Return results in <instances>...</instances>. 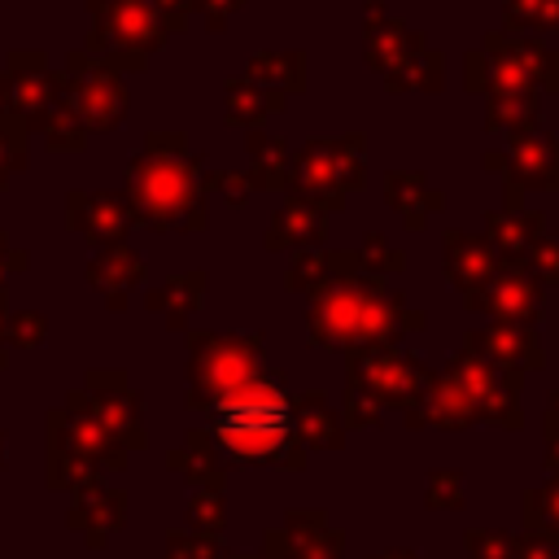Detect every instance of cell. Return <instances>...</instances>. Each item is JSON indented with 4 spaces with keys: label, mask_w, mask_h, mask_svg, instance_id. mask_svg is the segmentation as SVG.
<instances>
[{
    "label": "cell",
    "mask_w": 559,
    "mask_h": 559,
    "mask_svg": "<svg viewBox=\"0 0 559 559\" xmlns=\"http://www.w3.org/2000/svg\"><path fill=\"white\" fill-rule=\"evenodd\" d=\"M424 319L406 310L402 297L384 288L380 275H367L354 253H332V284L314 293L310 306V336L314 345L336 349H362V345H389L406 328H419Z\"/></svg>",
    "instance_id": "cell-1"
},
{
    "label": "cell",
    "mask_w": 559,
    "mask_h": 559,
    "mask_svg": "<svg viewBox=\"0 0 559 559\" xmlns=\"http://www.w3.org/2000/svg\"><path fill=\"white\" fill-rule=\"evenodd\" d=\"M293 393L280 376L258 371L245 389L214 402L210 437L223 454V463H275V467H301V441L293 424Z\"/></svg>",
    "instance_id": "cell-2"
},
{
    "label": "cell",
    "mask_w": 559,
    "mask_h": 559,
    "mask_svg": "<svg viewBox=\"0 0 559 559\" xmlns=\"http://www.w3.org/2000/svg\"><path fill=\"white\" fill-rule=\"evenodd\" d=\"M127 201L148 227H201L205 179L188 157L183 135H148V148L127 170Z\"/></svg>",
    "instance_id": "cell-3"
},
{
    "label": "cell",
    "mask_w": 559,
    "mask_h": 559,
    "mask_svg": "<svg viewBox=\"0 0 559 559\" xmlns=\"http://www.w3.org/2000/svg\"><path fill=\"white\" fill-rule=\"evenodd\" d=\"M192 358H188V402L197 411H210L214 402H223L227 393L245 389L258 371H266L262 358V341L258 336H192L188 341Z\"/></svg>",
    "instance_id": "cell-4"
},
{
    "label": "cell",
    "mask_w": 559,
    "mask_h": 559,
    "mask_svg": "<svg viewBox=\"0 0 559 559\" xmlns=\"http://www.w3.org/2000/svg\"><path fill=\"white\" fill-rule=\"evenodd\" d=\"M127 450L105 432V424L87 411L79 415L74 406L48 419V480L52 485H83L100 467H122Z\"/></svg>",
    "instance_id": "cell-5"
},
{
    "label": "cell",
    "mask_w": 559,
    "mask_h": 559,
    "mask_svg": "<svg viewBox=\"0 0 559 559\" xmlns=\"http://www.w3.org/2000/svg\"><path fill=\"white\" fill-rule=\"evenodd\" d=\"M293 192L314 201L319 210H341L345 192L362 183V140H310L301 157H293Z\"/></svg>",
    "instance_id": "cell-6"
},
{
    "label": "cell",
    "mask_w": 559,
    "mask_h": 559,
    "mask_svg": "<svg viewBox=\"0 0 559 559\" xmlns=\"http://www.w3.org/2000/svg\"><path fill=\"white\" fill-rule=\"evenodd\" d=\"M432 380L437 376L419 358H411V354H402L393 345L349 349V384L367 389L376 402H389V406H406L411 411Z\"/></svg>",
    "instance_id": "cell-7"
},
{
    "label": "cell",
    "mask_w": 559,
    "mask_h": 559,
    "mask_svg": "<svg viewBox=\"0 0 559 559\" xmlns=\"http://www.w3.org/2000/svg\"><path fill=\"white\" fill-rule=\"evenodd\" d=\"M485 87L502 92V96H533L537 87L559 92V57L542 44H502V35L485 39Z\"/></svg>",
    "instance_id": "cell-8"
},
{
    "label": "cell",
    "mask_w": 559,
    "mask_h": 559,
    "mask_svg": "<svg viewBox=\"0 0 559 559\" xmlns=\"http://www.w3.org/2000/svg\"><path fill=\"white\" fill-rule=\"evenodd\" d=\"M441 384L459 397V406L472 415V419H489V424H511L520 428V406H515V384L502 367H489L472 354H459Z\"/></svg>",
    "instance_id": "cell-9"
},
{
    "label": "cell",
    "mask_w": 559,
    "mask_h": 559,
    "mask_svg": "<svg viewBox=\"0 0 559 559\" xmlns=\"http://www.w3.org/2000/svg\"><path fill=\"white\" fill-rule=\"evenodd\" d=\"M61 109L83 131H109L127 114V87L105 66H87V70L74 66V74L61 79Z\"/></svg>",
    "instance_id": "cell-10"
},
{
    "label": "cell",
    "mask_w": 559,
    "mask_h": 559,
    "mask_svg": "<svg viewBox=\"0 0 559 559\" xmlns=\"http://www.w3.org/2000/svg\"><path fill=\"white\" fill-rule=\"evenodd\" d=\"M467 306L493 314V319L507 323V328H533V323L546 314L542 284H537L524 266H498L480 288L467 293Z\"/></svg>",
    "instance_id": "cell-11"
},
{
    "label": "cell",
    "mask_w": 559,
    "mask_h": 559,
    "mask_svg": "<svg viewBox=\"0 0 559 559\" xmlns=\"http://www.w3.org/2000/svg\"><path fill=\"white\" fill-rule=\"evenodd\" d=\"M70 402L87 406L122 450L144 445V428H140V397L127 389V380H122V376L100 371V376H92V380H87V389H83V393H74Z\"/></svg>",
    "instance_id": "cell-12"
},
{
    "label": "cell",
    "mask_w": 559,
    "mask_h": 559,
    "mask_svg": "<svg viewBox=\"0 0 559 559\" xmlns=\"http://www.w3.org/2000/svg\"><path fill=\"white\" fill-rule=\"evenodd\" d=\"M131 201L122 192H74L70 197V227L100 240V245H118L122 231L131 227Z\"/></svg>",
    "instance_id": "cell-13"
},
{
    "label": "cell",
    "mask_w": 559,
    "mask_h": 559,
    "mask_svg": "<svg viewBox=\"0 0 559 559\" xmlns=\"http://www.w3.org/2000/svg\"><path fill=\"white\" fill-rule=\"evenodd\" d=\"M467 354L489 362V367H502V371H528L542 362V349L533 341V328H507V323H493L485 332H472L467 336Z\"/></svg>",
    "instance_id": "cell-14"
},
{
    "label": "cell",
    "mask_w": 559,
    "mask_h": 559,
    "mask_svg": "<svg viewBox=\"0 0 559 559\" xmlns=\"http://www.w3.org/2000/svg\"><path fill=\"white\" fill-rule=\"evenodd\" d=\"M507 175H511V183H524V188H542V183L559 188V144L537 127L524 135H511Z\"/></svg>",
    "instance_id": "cell-15"
},
{
    "label": "cell",
    "mask_w": 559,
    "mask_h": 559,
    "mask_svg": "<svg viewBox=\"0 0 559 559\" xmlns=\"http://www.w3.org/2000/svg\"><path fill=\"white\" fill-rule=\"evenodd\" d=\"M493 271H498V253H493V245L485 236H472V231H450L445 236V275L463 293L480 288Z\"/></svg>",
    "instance_id": "cell-16"
},
{
    "label": "cell",
    "mask_w": 559,
    "mask_h": 559,
    "mask_svg": "<svg viewBox=\"0 0 559 559\" xmlns=\"http://www.w3.org/2000/svg\"><path fill=\"white\" fill-rule=\"evenodd\" d=\"M542 214H533V210H498V214H489V245H493V253L507 262V266H520L524 258H528V249L542 240Z\"/></svg>",
    "instance_id": "cell-17"
},
{
    "label": "cell",
    "mask_w": 559,
    "mask_h": 559,
    "mask_svg": "<svg viewBox=\"0 0 559 559\" xmlns=\"http://www.w3.org/2000/svg\"><path fill=\"white\" fill-rule=\"evenodd\" d=\"M424 48V39L415 35V31H406V26H397V22H389V17H376L371 26H367V61L389 79V74H397L415 52Z\"/></svg>",
    "instance_id": "cell-18"
},
{
    "label": "cell",
    "mask_w": 559,
    "mask_h": 559,
    "mask_svg": "<svg viewBox=\"0 0 559 559\" xmlns=\"http://www.w3.org/2000/svg\"><path fill=\"white\" fill-rule=\"evenodd\" d=\"M122 515H127V502L118 493H109V489H100L92 480L79 485L74 507H70V520H74V528H87L96 546L105 542L109 528H122Z\"/></svg>",
    "instance_id": "cell-19"
},
{
    "label": "cell",
    "mask_w": 559,
    "mask_h": 559,
    "mask_svg": "<svg viewBox=\"0 0 559 559\" xmlns=\"http://www.w3.org/2000/svg\"><path fill=\"white\" fill-rule=\"evenodd\" d=\"M266 240H271V249H288V245L310 249V245H319V240H323V210H319L314 201H306V197H293V201L271 218Z\"/></svg>",
    "instance_id": "cell-20"
},
{
    "label": "cell",
    "mask_w": 559,
    "mask_h": 559,
    "mask_svg": "<svg viewBox=\"0 0 559 559\" xmlns=\"http://www.w3.org/2000/svg\"><path fill=\"white\" fill-rule=\"evenodd\" d=\"M87 280H92V284L105 293V301L118 310V306L127 301V293H122V288H127V284H135V280H144V262H140V258L118 240V245H105V253L87 266Z\"/></svg>",
    "instance_id": "cell-21"
},
{
    "label": "cell",
    "mask_w": 559,
    "mask_h": 559,
    "mask_svg": "<svg viewBox=\"0 0 559 559\" xmlns=\"http://www.w3.org/2000/svg\"><path fill=\"white\" fill-rule=\"evenodd\" d=\"M336 419H341V415H332V406H328L323 393H306V397H297V406H293L297 441H301V445H314V450H328V445H341V441H345V432H341Z\"/></svg>",
    "instance_id": "cell-22"
},
{
    "label": "cell",
    "mask_w": 559,
    "mask_h": 559,
    "mask_svg": "<svg viewBox=\"0 0 559 559\" xmlns=\"http://www.w3.org/2000/svg\"><path fill=\"white\" fill-rule=\"evenodd\" d=\"M201 293H205V275H201V271H192V275H175V280H166L162 288L148 293V310L166 314L170 328H183V319L201 306Z\"/></svg>",
    "instance_id": "cell-23"
},
{
    "label": "cell",
    "mask_w": 559,
    "mask_h": 559,
    "mask_svg": "<svg viewBox=\"0 0 559 559\" xmlns=\"http://www.w3.org/2000/svg\"><path fill=\"white\" fill-rule=\"evenodd\" d=\"M389 205L402 210L411 227H424L428 210H441V192H432L424 175H389Z\"/></svg>",
    "instance_id": "cell-24"
},
{
    "label": "cell",
    "mask_w": 559,
    "mask_h": 559,
    "mask_svg": "<svg viewBox=\"0 0 559 559\" xmlns=\"http://www.w3.org/2000/svg\"><path fill=\"white\" fill-rule=\"evenodd\" d=\"M227 118L231 122H245V127H253V122H262L271 109H280V96H266L253 79H236V83H227Z\"/></svg>",
    "instance_id": "cell-25"
},
{
    "label": "cell",
    "mask_w": 559,
    "mask_h": 559,
    "mask_svg": "<svg viewBox=\"0 0 559 559\" xmlns=\"http://www.w3.org/2000/svg\"><path fill=\"white\" fill-rule=\"evenodd\" d=\"M533 122H537V100L533 96H502V92H493V100H489V131H507V140H511V135L533 131Z\"/></svg>",
    "instance_id": "cell-26"
},
{
    "label": "cell",
    "mask_w": 559,
    "mask_h": 559,
    "mask_svg": "<svg viewBox=\"0 0 559 559\" xmlns=\"http://www.w3.org/2000/svg\"><path fill=\"white\" fill-rule=\"evenodd\" d=\"M249 157H253V179H262L266 188H280L284 175L293 170L288 144L275 135H249Z\"/></svg>",
    "instance_id": "cell-27"
},
{
    "label": "cell",
    "mask_w": 559,
    "mask_h": 559,
    "mask_svg": "<svg viewBox=\"0 0 559 559\" xmlns=\"http://www.w3.org/2000/svg\"><path fill=\"white\" fill-rule=\"evenodd\" d=\"M524 524L537 537H550V542L559 537V476L524 498Z\"/></svg>",
    "instance_id": "cell-28"
},
{
    "label": "cell",
    "mask_w": 559,
    "mask_h": 559,
    "mask_svg": "<svg viewBox=\"0 0 559 559\" xmlns=\"http://www.w3.org/2000/svg\"><path fill=\"white\" fill-rule=\"evenodd\" d=\"M249 74L258 79V87H280V92H288V87H301V57H293V52H284V57L262 52V57H253Z\"/></svg>",
    "instance_id": "cell-29"
},
{
    "label": "cell",
    "mask_w": 559,
    "mask_h": 559,
    "mask_svg": "<svg viewBox=\"0 0 559 559\" xmlns=\"http://www.w3.org/2000/svg\"><path fill=\"white\" fill-rule=\"evenodd\" d=\"M358 258V266L367 271V275H380V280H389V275H397L402 266H406V258L384 240V236H371V240H362V249L354 253Z\"/></svg>",
    "instance_id": "cell-30"
},
{
    "label": "cell",
    "mask_w": 559,
    "mask_h": 559,
    "mask_svg": "<svg viewBox=\"0 0 559 559\" xmlns=\"http://www.w3.org/2000/svg\"><path fill=\"white\" fill-rule=\"evenodd\" d=\"M323 284H332V253H323V249H306L297 262H293V271H288V288H323Z\"/></svg>",
    "instance_id": "cell-31"
},
{
    "label": "cell",
    "mask_w": 559,
    "mask_h": 559,
    "mask_svg": "<svg viewBox=\"0 0 559 559\" xmlns=\"http://www.w3.org/2000/svg\"><path fill=\"white\" fill-rule=\"evenodd\" d=\"M511 26H546L559 31V0H502Z\"/></svg>",
    "instance_id": "cell-32"
},
{
    "label": "cell",
    "mask_w": 559,
    "mask_h": 559,
    "mask_svg": "<svg viewBox=\"0 0 559 559\" xmlns=\"http://www.w3.org/2000/svg\"><path fill=\"white\" fill-rule=\"evenodd\" d=\"M188 520H192L197 533H218V524H223V493H218L214 485H197V489H192Z\"/></svg>",
    "instance_id": "cell-33"
},
{
    "label": "cell",
    "mask_w": 559,
    "mask_h": 559,
    "mask_svg": "<svg viewBox=\"0 0 559 559\" xmlns=\"http://www.w3.org/2000/svg\"><path fill=\"white\" fill-rule=\"evenodd\" d=\"M520 266H524L537 284H542V280H546V284H559V240H546V236H542V240L528 249V258H524Z\"/></svg>",
    "instance_id": "cell-34"
},
{
    "label": "cell",
    "mask_w": 559,
    "mask_h": 559,
    "mask_svg": "<svg viewBox=\"0 0 559 559\" xmlns=\"http://www.w3.org/2000/svg\"><path fill=\"white\" fill-rule=\"evenodd\" d=\"M428 507H463V476L459 472H432L428 476Z\"/></svg>",
    "instance_id": "cell-35"
},
{
    "label": "cell",
    "mask_w": 559,
    "mask_h": 559,
    "mask_svg": "<svg viewBox=\"0 0 559 559\" xmlns=\"http://www.w3.org/2000/svg\"><path fill=\"white\" fill-rule=\"evenodd\" d=\"M472 559H515V537L507 533H467Z\"/></svg>",
    "instance_id": "cell-36"
},
{
    "label": "cell",
    "mask_w": 559,
    "mask_h": 559,
    "mask_svg": "<svg viewBox=\"0 0 559 559\" xmlns=\"http://www.w3.org/2000/svg\"><path fill=\"white\" fill-rule=\"evenodd\" d=\"M345 419L349 424H380V402L367 393V389H358V384H345Z\"/></svg>",
    "instance_id": "cell-37"
},
{
    "label": "cell",
    "mask_w": 559,
    "mask_h": 559,
    "mask_svg": "<svg viewBox=\"0 0 559 559\" xmlns=\"http://www.w3.org/2000/svg\"><path fill=\"white\" fill-rule=\"evenodd\" d=\"M166 559H214V542H210V537H188V533H175V537H170Z\"/></svg>",
    "instance_id": "cell-38"
},
{
    "label": "cell",
    "mask_w": 559,
    "mask_h": 559,
    "mask_svg": "<svg viewBox=\"0 0 559 559\" xmlns=\"http://www.w3.org/2000/svg\"><path fill=\"white\" fill-rule=\"evenodd\" d=\"M515 559H559V546L550 537L524 533V537H515Z\"/></svg>",
    "instance_id": "cell-39"
},
{
    "label": "cell",
    "mask_w": 559,
    "mask_h": 559,
    "mask_svg": "<svg viewBox=\"0 0 559 559\" xmlns=\"http://www.w3.org/2000/svg\"><path fill=\"white\" fill-rule=\"evenodd\" d=\"M205 188H214V192H223L231 205H240L245 197H249V183L240 179V175H205Z\"/></svg>",
    "instance_id": "cell-40"
},
{
    "label": "cell",
    "mask_w": 559,
    "mask_h": 559,
    "mask_svg": "<svg viewBox=\"0 0 559 559\" xmlns=\"http://www.w3.org/2000/svg\"><path fill=\"white\" fill-rule=\"evenodd\" d=\"M39 336H44V319H39L35 310H26V314L13 319V341H17V345H35Z\"/></svg>",
    "instance_id": "cell-41"
},
{
    "label": "cell",
    "mask_w": 559,
    "mask_h": 559,
    "mask_svg": "<svg viewBox=\"0 0 559 559\" xmlns=\"http://www.w3.org/2000/svg\"><path fill=\"white\" fill-rule=\"evenodd\" d=\"M13 166H22V140L4 135V127H0V179H4Z\"/></svg>",
    "instance_id": "cell-42"
},
{
    "label": "cell",
    "mask_w": 559,
    "mask_h": 559,
    "mask_svg": "<svg viewBox=\"0 0 559 559\" xmlns=\"http://www.w3.org/2000/svg\"><path fill=\"white\" fill-rule=\"evenodd\" d=\"M192 4H201V9H205V13H210V17H214V22H218V17H223V13H227V9H236V4H240V0H192Z\"/></svg>",
    "instance_id": "cell-43"
},
{
    "label": "cell",
    "mask_w": 559,
    "mask_h": 559,
    "mask_svg": "<svg viewBox=\"0 0 559 559\" xmlns=\"http://www.w3.org/2000/svg\"><path fill=\"white\" fill-rule=\"evenodd\" d=\"M371 559H419V555H411V550H384V555H371Z\"/></svg>",
    "instance_id": "cell-44"
},
{
    "label": "cell",
    "mask_w": 559,
    "mask_h": 559,
    "mask_svg": "<svg viewBox=\"0 0 559 559\" xmlns=\"http://www.w3.org/2000/svg\"><path fill=\"white\" fill-rule=\"evenodd\" d=\"M223 559H253V555H223Z\"/></svg>",
    "instance_id": "cell-45"
},
{
    "label": "cell",
    "mask_w": 559,
    "mask_h": 559,
    "mask_svg": "<svg viewBox=\"0 0 559 559\" xmlns=\"http://www.w3.org/2000/svg\"><path fill=\"white\" fill-rule=\"evenodd\" d=\"M0 463H4V437H0Z\"/></svg>",
    "instance_id": "cell-46"
},
{
    "label": "cell",
    "mask_w": 559,
    "mask_h": 559,
    "mask_svg": "<svg viewBox=\"0 0 559 559\" xmlns=\"http://www.w3.org/2000/svg\"><path fill=\"white\" fill-rule=\"evenodd\" d=\"M0 362H4V358H0Z\"/></svg>",
    "instance_id": "cell-47"
}]
</instances>
